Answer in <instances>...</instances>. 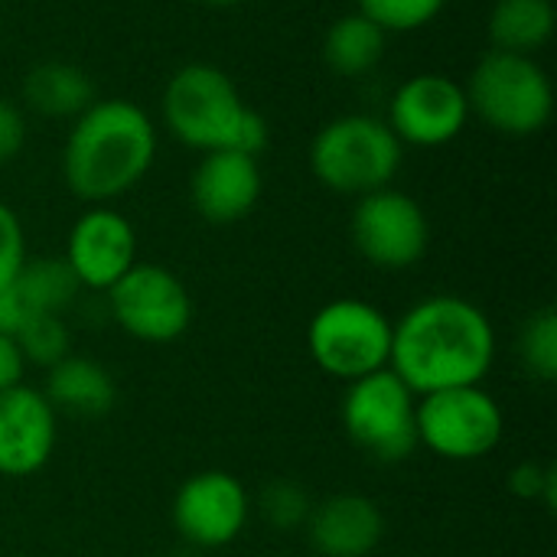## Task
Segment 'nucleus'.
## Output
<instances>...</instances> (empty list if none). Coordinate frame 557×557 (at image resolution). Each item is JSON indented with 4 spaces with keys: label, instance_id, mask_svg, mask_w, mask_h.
I'll use <instances>...</instances> for the list:
<instances>
[{
    "label": "nucleus",
    "instance_id": "obj_11",
    "mask_svg": "<svg viewBox=\"0 0 557 557\" xmlns=\"http://www.w3.org/2000/svg\"><path fill=\"white\" fill-rule=\"evenodd\" d=\"M470 117L463 82L447 72H414L392 91L385 124L405 147H444Z\"/></svg>",
    "mask_w": 557,
    "mask_h": 557
},
{
    "label": "nucleus",
    "instance_id": "obj_2",
    "mask_svg": "<svg viewBox=\"0 0 557 557\" xmlns=\"http://www.w3.org/2000/svg\"><path fill=\"white\" fill-rule=\"evenodd\" d=\"M157 124L131 98H95L69 127L62 180L88 206H108L131 193L157 160Z\"/></svg>",
    "mask_w": 557,
    "mask_h": 557
},
{
    "label": "nucleus",
    "instance_id": "obj_15",
    "mask_svg": "<svg viewBox=\"0 0 557 557\" xmlns=\"http://www.w3.org/2000/svg\"><path fill=\"white\" fill-rule=\"evenodd\" d=\"M55 447V411L42 392L16 385L0 392V476L39 473Z\"/></svg>",
    "mask_w": 557,
    "mask_h": 557
},
{
    "label": "nucleus",
    "instance_id": "obj_24",
    "mask_svg": "<svg viewBox=\"0 0 557 557\" xmlns=\"http://www.w3.org/2000/svg\"><path fill=\"white\" fill-rule=\"evenodd\" d=\"M447 0H359V13L382 33H418L444 13Z\"/></svg>",
    "mask_w": 557,
    "mask_h": 557
},
{
    "label": "nucleus",
    "instance_id": "obj_9",
    "mask_svg": "<svg viewBox=\"0 0 557 557\" xmlns=\"http://www.w3.org/2000/svg\"><path fill=\"white\" fill-rule=\"evenodd\" d=\"M349 232L356 251L385 271H405L418 264L431 245V222L424 206L395 186L359 196Z\"/></svg>",
    "mask_w": 557,
    "mask_h": 557
},
{
    "label": "nucleus",
    "instance_id": "obj_22",
    "mask_svg": "<svg viewBox=\"0 0 557 557\" xmlns=\"http://www.w3.org/2000/svg\"><path fill=\"white\" fill-rule=\"evenodd\" d=\"M519 356L529 375L539 382L557 379V313L552 307L532 313L519 336Z\"/></svg>",
    "mask_w": 557,
    "mask_h": 557
},
{
    "label": "nucleus",
    "instance_id": "obj_16",
    "mask_svg": "<svg viewBox=\"0 0 557 557\" xmlns=\"http://www.w3.org/2000/svg\"><path fill=\"white\" fill-rule=\"evenodd\" d=\"M307 535L323 557H366L379 548L385 519L369 496L339 493L310 509Z\"/></svg>",
    "mask_w": 557,
    "mask_h": 557
},
{
    "label": "nucleus",
    "instance_id": "obj_26",
    "mask_svg": "<svg viewBox=\"0 0 557 557\" xmlns=\"http://www.w3.org/2000/svg\"><path fill=\"white\" fill-rule=\"evenodd\" d=\"M26 261V235L20 215L0 199V290L10 287V281L20 274Z\"/></svg>",
    "mask_w": 557,
    "mask_h": 557
},
{
    "label": "nucleus",
    "instance_id": "obj_12",
    "mask_svg": "<svg viewBox=\"0 0 557 557\" xmlns=\"http://www.w3.org/2000/svg\"><path fill=\"white\" fill-rule=\"evenodd\" d=\"M251 499L225 470H206L189 476L173 499V525L183 542L196 548H225L248 525Z\"/></svg>",
    "mask_w": 557,
    "mask_h": 557
},
{
    "label": "nucleus",
    "instance_id": "obj_19",
    "mask_svg": "<svg viewBox=\"0 0 557 557\" xmlns=\"http://www.w3.org/2000/svg\"><path fill=\"white\" fill-rule=\"evenodd\" d=\"M555 29V0H496L486 20L490 46L519 55H535L545 49Z\"/></svg>",
    "mask_w": 557,
    "mask_h": 557
},
{
    "label": "nucleus",
    "instance_id": "obj_7",
    "mask_svg": "<svg viewBox=\"0 0 557 557\" xmlns=\"http://www.w3.org/2000/svg\"><path fill=\"white\" fill-rule=\"evenodd\" d=\"M418 395L392 372L379 369L349 382L343 395V428L349 441L379 463H401L418 450Z\"/></svg>",
    "mask_w": 557,
    "mask_h": 557
},
{
    "label": "nucleus",
    "instance_id": "obj_8",
    "mask_svg": "<svg viewBox=\"0 0 557 557\" xmlns=\"http://www.w3.org/2000/svg\"><path fill=\"white\" fill-rule=\"evenodd\" d=\"M503 431V408L480 385L434 392L418 401V444L444 460H480L499 447Z\"/></svg>",
    "mask_w": 557,
    "mask_h": 557
},
{
    "label": "nucleus",
    "instance_id": "obj_5",
    "mask_svg": "<svg viewBox=\"0 0 557 557\" xmlns=\"http://www.w3.org/2000/svg\"><path fill=\"white\" fill-rule=\"evenodd\" d=\"M251 104H245L232 75L212 62H186L180 65L160 98V114L166 131L189 150H235V137L248 117Z\"/></svg>",
    "mask_w": 557,
    "mask_h": 557
},
{
    "label": "nucleus",
    "instance_id": "obj_30",
    "mask_svg": "<svg viewBox=\"0 0 557 557\" xmlns=\"http://www.w3.org/2000/svg\"><path fill=\"white\" fill-rule=\"evenodd\" d=\"M199 3H209V7H235V3H245V0H199Z\"/></svg>",
    "mask_w": 557,
    "mask_h": 557
},
{
    "label": "nucleus",
    "instance_id": "obj_6",
    "mask_svg": "<svg viewBox=\"0 0 557 557\" xmlns=\"http://www.w3.org/2000/svg\"><path fill=\"white\" fill-rule=\"evenodd\" d=\"M307 349L326 375L349 385L388 369L392 320L375 304L339 297L313 313L307 326Z\"/></svg>",
    "mask_w": 557,
    "mask_h": 557
},
{
    "label": "nucleus",
    "instance_id": "obj_18",
    "mask_svg": "<svg viewBox=\"0 0 557 557\" xmlns=\"http://www.w3.org/2000/svg\"><path fill=\"white\" fill-rule=\"evenodd\" d=\"M23 101L42 117L75 121L95 101V82L75 62L46 59L23 75Z\"/></svg>",
    "mask_w": 557,
    "mask_h": 557
},
{
    "label": "nucleus",
    "instance_id": "obj_27",
    "mask_svg": "<svg viewBox=\"0 0 557 557\" xmlns=\"http://www.w3.org/2000/svg\"><path fill=\"white\" fill-rule=\"evenodd\" d=\"M512 493L522 499H542L548 509L555 506V470L539 463H522L512 473Z\"/></svg>",
    "mask_w": 557,
    "mask_h": 557
},
{
    "label": "nucleus",
    "instance_id": "obj_3",
    "mask_svg": "<svg viewBox=\"0 0 557 557\" xmlns=\"http://www.w3.org/2000/svg\"><path fill=\"white\" fill-rule=\"evenodd\" d=\"M401 163L405 144L375 114H339L310 140L313 176L339 196L359 199L392 186Z\"/></svg>",
    "mask_w": 557,
    "mask_h": 557
},
{
    "label": "nucleus",
    "instance_id": "obj_1",
    "mask_svg": "<svg viewBox=\"0 0 557 557\" xmlns=\"http://www.w3.org/2000/svg\"><path fill=\"white\" fill-rule=\"evenodd\" d=\"M496 359V330L467 297L434 294L392 323L388 369L414 392L480 385Z\"/></svg>",
    "mask_w": 557,
    "mask_h": 557
},
{
    "label": "nucleus",
    "instance_id": "obj_23",
    "mask_svg": "<svg viewBox=\"0 0 557 557\" xmlns=\"http://www.w3.org/2000/svg\"><path fill=\"white\" fill-rule=\"evenodd\" d=\"M20 352L26 362L52 369L55 362H62L69 356V326L62 323V317L55 313H36L29 320H23V326L13 333Z\"/></svg>",
    "mask_w": 557,
    "mask_h": 557
},
{
    "label": "nucleus",
    "instance_id": "obj_14",
    "mask_svg": "<svg viewBox=\"0 0 557 557\" xmlns=\"http://www.w3.org/2000/svg\"><path fill=\"white\" fill-rule=\"evenodd\" d=\"M261 189V163L242 150H209L189 176V202L212 225H232L251 215Z\"/></svg>",
    "mask_w": 557,
    "mask_h": 557
},
{
    "label": "nucleus",
    "instance_id": "obj_13",
    "mask_svg": "<svg viewBox=\"0 0 557 557\" xmlns=\"http://www.w3.org/2000/svg\"><path fill=\"white\" fill-rule=\"evenodd\" d=\"M65 264L88 290H111L137 264V232L111 206L85 209L65 242Z\"/></svg>",
    "mask_w": 557,
    "mask_h": 557
},
{
    "label": "nucleus",
    "instance_id": "obj_29",
    "mask_svg": "<svg viewBox=\"0 0 557 557\" xmlns=\"http://www.w3.org/2000/svg\"><path fill=\"white\" fill-rule=\"evenodd\" d=\"M23 372H26V359H23L16 339L0 333V392L23 385Z\"/></svg>",
    "mask_w": 557,
    "mask_h": 557
},
{
    "label": "nucleus",
    "instance_id": "obj_21",
    "mask_svg": "<svg viewBox=\"0 0 557 557\" xmlns=\"http://www.w3.org/2000/svg\"><path fill=\"white\" fill-rule=\"evenodd\" d=\"M78 290H82V284L75 281L65 258H36V261L26 258L20 274L10 281V294L20 300L26 320L36 313L62 317V310L72 307Z\"/></svg>",
    "mask_w": 557,
    "mask_h": 557
},
{
    "label": "nucleus",
    "instance_id": "obj_25",
    "mask_svg": "<svg viewBox=\"0 0 557 557\" xmlns=\"http://www.w3.org/2000/svg\"><path fill=\"white\" fill-rule=\"evenodd\" d=\"M310 509H313V503H310V496L297 483H274L261 496V516L274 529H281V532H290L297 525H307Z\"/></svg>",
    "mask_w": 557,
    "mask_h": 557
},
{
    "label": "nucleus",
    "instance_id": "obj_10",
    "mask_svg": "<svg viewBox=\"0 0 557 557\" xmlns=\"http://www.w3.org/2000/svg\"><path fill=\"white\" fill-rule=\"evenodd\" d=\"M114 323L140 343H173L193 323L186 284L163 264L137 261L108 290Z\"/></svg>",
    "mask_w": 557,
    "mask_h": 557
},
{
    "label": "nucleus",
    "instance_id": "obj_4",
    "mask_svg": "<svg viewBox=\"0 0 557 557\" xmlns=\"http://www.w3.org/2000/svg\"><path fill=\"white\" fill-rule=\"evenodd\" d=\"M470 114L506 137H535L552 124L555 85L535 55L490 49L467 78Z\"/></svg>",
    "mask_w": 557,
    "mask_h": 557
},
{
    "label": "nucleus",
    "instance_id": "obj_17",
    "mask_svg": "<svg viewBox=\"0 0 557 557\" xmlns=\"http://www.w3.org/2000/svg\"><path fill=\"white\" fill-rule=\"evenodd\" d=\"M46 401L59 414L72 418H104L114 408L117 388L111 372L85 356H65L46 375Z\"/></svg>",
    "mask_w": 557,
    "mask_h": 557
},
{
    "label": "nucleus",
    "instance_id": "obj_20",
    "mask_svg": "<svg viewBox=\"0 0 557 557\" xmlns=\"http://www.w3.org/2000/svg\"><path fill=\"white\" fill-rule=\"evenodd\" d=\"M388 33H382L369 16L343 13L330 23L323 36V62L343 78H362L385 59Z\"/></svg>",
    "mask_w": 557,
    "mask_h": 557
},
{
    "label": "nucleus",
    "instance_id": "obj_28",
    "mask_svg": "<svg viewBox=\"0 0 557 557\" xmlns=\"http://www.w3.org/2000/svg\"><path fill=\"white\" fill-rule=\"evenodd\" d=\"M26 144V114L20 104L0 98V166L16 160Z\"/></svg>",
    "mask_w": 557,
    "mask_h": 557
}]
</instances>
